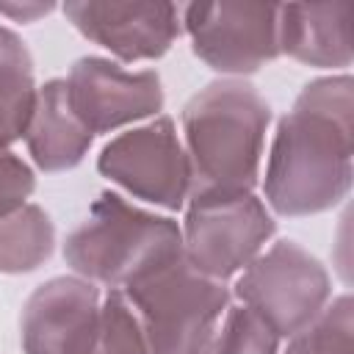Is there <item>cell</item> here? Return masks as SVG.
<instances>
[{"label":"cell","instance_id":"obj_1","mask_svg":"<svg viewBox=\"0 0 354 354\" xmlns=\"http://www.w3.org/2000/svg\"><path fill=\"white\" fill-rule=\"evenodd\" d=\"M354 80L318 77L301 88L277 124L263 191L279 216H313L335 207L354 177Z\"/></svg>","mask_w":354,"mask_h":354},{"label":"cell","instance_id":"obj_2","mask_svg":"<svg viewBox=\"0 0 354 354\" xmlns=\"http://www.w3.org/2000/svg\"><path fill=\"white\" fill-rule=\"evenodd\" d=\"M268 122V102L243 80H216L194 94L183 108L191 194L252 191L260 177Z\"/></svg>","mask_w":354,"mask_h":354},{"label":"cell","instance_id":"obj_3","mask_svg":"<svg viewBox=\"0 0 354 354\" xmlns=\"http://www.w3.org/2000/svg\"><path fill=\"white\" fill-rule=\"evenodd\" d=\"M122 293L144 326L149 354H207L230 307L224 282L199 274L185 249L147 266Z\"/></svg>","mask_w":354,"mask_h":354},{"label":"cell","instance_id":"obj_4","mask_svg":"<svg viewBox=\"0 0 354 354\" xmlns=\"http://www.w3.org/2000/svg\"><path fill=\"white\" fill-rule=\"evenodd\" d=\"M180 249L183 230L177 221L102 191L88 216L66 235L64 260L77 277L122 290L147 266Z\"/></svg>","mask_w":354,"mask_h":354},{"label":"cell","instance_id":"obj_5","mask_svg":"<svg viewBox=\"0 0 354 354\" xmlns=\"http://www.w3.org/2000/svg\"><path fill=\"white\" fill-rule=\"evenodd\" d=\"M188 199L183 249L188 263L216 282L243 271L277 232L274 216L252 191L191 194Z\"/></svg>","mask_w":354,"mask_h":354},{"label":"cell","instance_id":"obj_6","mask_svg":"<svg viewBox=\"0 0 354 354\" xmlns=\"http://www.w3.org/2000/svg\"><path fill=\"white\" fill-rule=\"evenodd\" d=\"M235 296L277 337L307 326L332 296L326 268L296 241H277L238 277Z\"/></svg>","mask_w":354,"mask_h":354},{"label":"cell","instance_id":"obj_7","mask_svg":"<svg viewBox=\"0 0 354 354\" xmlns=\"http://www.w3.org/2000/svg\"><path fill=\"white\" fill-rule=\"evenodd\" d=\"M97 169L136 199L163 210H180L191 194L188 155L169 116L111 138L97 158Z\"/></svg>","mask_w":354,"mask_h":354},{"label":"cell","instance_id":"obj_8","mask_svg":"<svg viewBox=\"0 0 354 354\" xmlns=\"http://www.w3.org/2000/svg\"><path fill=\"white\" fill-rule=\"evenodd\" d=\"M183 28L194 53L224 75L257 72L279 55V6L271 3H191Z\"/></svg>","mask_w":354,"mask_h":354},{"label":"cell","instance_id":"obj_9","mask_svg":"<svg viewBox=\"0 0 354 354\" xmlns=\"http://www.w3.org/2000/svg\"><path fill=\"white\" fill-rule=\"evenodd\" d=\"M66 94L72 111L91 136L113 133L163 108V86L158 72H130L100 55H86L72 64Z\"/></svg>","mask_w":354,"mask_h":354},{"label":"cell","instance_id":"obj_10","mask_svg":"<svg viewBox=\"0 0 354 354\" xmlns=\"http://www.w3.org/2000/svg\"><path fill=\"white\" fill-rule=\"evenodd\" d=\"M102 296L83 277H55L39 285L19 321L25 354H91L100 332Z\"/></svg>","mask_w":354,"mask_h":354},{"label":"cell","instance_id":"obj_11","mask_svg":"<svg viewBox=\"0 0 354 354\" xmlns=\"http://www.w3.org/2000/svg\"><path fill=\"white\" fill-rule=\"evenodd\" d=\"M66 19L94 44L122 61L160 58L183 30V8L174 3H94L64 6Z\"/></svg>","mask_w":354,"mask_h":354},{"label":"cell","instance_id":"obj_12","mask_svg":"<svg viewBox=\"0 0 354 354\" xmlns=\"http://www.w3.org/2000/svg\"><path fill=\"white\" fill-rule=\"evenodd\" d=\"M351 3L279 6V53L321 69L351 64Z\"/></svg>","mask_w":354,"mask_h":354},{"label":"cell","instance_id":"obj_13","mask_svg":"<svg viewBox=\"0 0 354 354\" xmlns=\"http://www.w3.org/2000/svg\"><path fill=\"white\" fill-rule=\"evenodd\" d=\"M91 138L94 136L69 105L66 80H47L39 88L36 108L25 130V144L33 163L47 174L75 169L86 158Z\"/></svg>","mask_w":354,"mask_h":354},{"label":"cell","instance_id":"obj_14","mask_svg":"<svg viewBox=\"0 0 354 354\" xmlns=\"http://www.w3.org/2000/svg\"><path fill=\"white\" fill-rule=\"evenodd\" d=\"M36 97L39 88L33 80V58L25 41L0 25V138L8 147L25 136Z\"/></svg>","mask_w":354,"mask_h":354},{"label":"cell","instance_id":"obj_15","mask_svg":"<svg viewBox=\"0 0 354 354\" xmlns=\"http://www.w3.org/2000/svg\"><path fill=\"white\" fill-rule=\"evenodd\" d=\"M55 227L39 205H22L0 218V274H28L50 260Z\"/></svg>","mask_w":354,"mask_h":354},{"label":"cell","instance_id":"obj_16","mask_svg":"<svg viewBox=\"0 0 354 354\" xmlns=\"http://www.w3.org/2000/svg\"><path fill=\"white\" fill-rule=\"evenodd\" d=\"M285 354H354V301L348 293L332 299L307 326L290 335Z\"/></svg>","mask_w":354,"mask_h":354},{"label":"cell","instance_id":"obj_17","mask_svg":"<svg viewBox=\"0 0 354 354\" xmlns=\"http://www.w3.org/2000/svg\"><path fill=\"white\" fill-rule=\"evenodd\" d=\"M91 354H149L144 326L122 290L108 288L100 310V332Z\"/></svg>","mask_w":354,"mask_h":354},{"label":"cell","instance_id":"obj_18","mask_svg":"<svg viewBox=\"0 0 354 354\" xmlns=\"http://www.w3.org/2000/svg\"><path fill=\"white\" fill-rule=\"evenodd\" d=\"M277 348L279 337L249 307L241 304L227 307L207 354H277Z\"/></svg>","mask_w":354,"mask_h":354},{"label":"cell","instance_id":"obj_19","mask_svg":"<svg viewBox=\"0 0 354 354\" xmlns=\"http://www.w3.org/2000/svg\"><path fill=\"white\" fill-rule=\"evenodd\" d=\"M36 177L33 169L17 158L11 149L0 152V218L17 207L25 205V199L33 194Z\"/></svg>","mask_w":354,"mask_h":354},{"label":"cell","instance_id":"obj_20","mask_svg":"<svg viewBox=\"0 0 354 354\" xmlns=\"http://www.w3.org/2000/svg\"><path fill=\"white\" fill-rule=\"evenodd\" d=\"M53 8H55L53 3H0V14L11 17L14 22H36Z\"/></svg>","mask_w":354,"mask_h":354},{"label":"cell","instance_id":"obj_21","mask_svg":"<svg viewBox=\"0 0 354 354\" xmlns=\"http://www.w3.org/2000/svg\"><path fill=\"white\" fill-rule=\"evenodd\" d=\"M3 149H8V144H6L3 138H0V152H3Z\"/></svg>","mask_w":354,"mask_h":354}]
</instances>
